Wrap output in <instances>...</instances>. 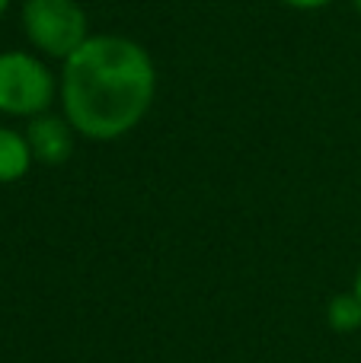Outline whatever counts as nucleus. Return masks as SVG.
<instances>
[{"label": "nucleus", "mask_w": 361, "mask_h": 363, "mask_svg": "<svg viewBox=\"0 0 361 363\" xmlns=\"http://www.w3.org/2000/svg\"><path fill=\"white\" fill-rule=\"evenodd\" d=\"M326 322H330L336 332H355L361 325V300L355 290L333 296L330 306H326Z\"/></svg>", "instance_id": "423d86ee"}, {"label": "nucleus", "mask_w": 361, "mask_h": 363, "mask_svg": "<svg viewBox=\"0 0 361 363\" xmlns=\"http://www.w3.org/2000/svg\"><path fill=\"white\" fill-rule=\"evenodd\" d=\"M355 294H358V300H361V271H358V277H355Z\"/></svg>", "instance_id": "6e6552de"}, {"label": "nucleus", "mask_w": 361, "mask_h": 363, "mask_svg": "<svg viewBox=\"0 0 361 363\" xmlns=\"http://www.w3.org/2000/svg\"><path fill=\"white\" fill-rule=\"evenodd\" d=\"M157 93V70L138 42L90 35L61 70L64 118L80 138L119 140L144 121Z\"/></svg>", "instance_id": "f257e3e1"}, {"label": "nucleus", "mask_w": 361, "mask_h": 363, "mask_svg": "<svg viewBox=\"0 0 361 363\" xmlns=\"http://www.w3.org/2000/svg\"><path fill=\"white\" fill-rule=\"evenodd\" d=\"M32 150L26 134H16L10 128H0V182H16L29 172Z\"/></svg>", "instance_id": "39448f33"}, {"label": "nucleus", "mask_w": 361, "mask_h": 363, "mask_svg": "<svg viewBox=\"0 0 361 363\" xmlns=\"http://www.w3.org/2000/svg\"><path fill=\"white\" fill-rule=\"evenodd\" d=\"M288 6H294V10H320V6H326L330 0H285Z\"/></svg>", "instance_id": "0eeeda50"}, {"label": "nucleus", "mask_w": 361, "mask_h": 363, "mask_svg": "<svg viewBox=\"0 0 361 363\" xmlns=\"http://www.w3.org/2000/svg\"><path fill=\"white\" fill-rule=\"evenodd\" d=\"M355 10H358V13H361V0H355Z\"/></svg>", "instance_id": "9d476101"}, {"label": "nucleus", "mask_w": 361, "mask_h": 363, "mask_svg": "<svg viewBox=\"0 0 361 363\" xmlns=\"http://www.w3.org/2000/svg\"><path fill=\"white\" fill-rule=\"evenodd\" d=\"M74 125L61 115H51V112H42L29 121L26 128V140H29V150H32V160L45 166H61L70 160L74 153Z\"/></svg>", "instance_id": "20e7f679"}, {"label": "nucleus", "mask_w": 361, "mask_h": 363, "mask_svg": "<svg viewBox=\"0 0 361 363\" xmlns=\"http://www.w3.org/2000/svg\"><path fill=\"white\" fill-rule=\"evenodd\" d=\"M51 99H55V77L38 57L26 51L0 55V112L36 118L48 112Z\"/></svg>", "instance_id": "7ed1b4c3"}, {"label": "nucleus", "mask_w": 361, "mask_h": 363, "mask_svg": "<svg viewBox=\"0 0 361 363\" xmlns=\"http://www.w3.org/2000/svg\"><path fill=\"white\" fill-rule=\"evenodd\" d=\"M23 26L29 42L48 57H70L90 38L87 13L77 0H26Z\"/></svg>", "instance_id": "f03ea898"}, {"label": "nucleus", "mask_w": 361, "mask_h": 363, "mask_svg": "<svg viewBox=\"0 0 361 363\" xmlns=\"http://www.w3.org/2000/svg\"><path fill=\"white\" fill-rule=\"evenodd\" d=\"M6 4H10V0H0V13H4V10H6Z\"/></svg>", "instance_id": "1a4fd4ad"}]
</instances>
